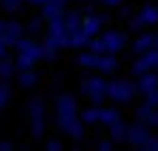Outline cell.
Masks as SVG:
<instances>
[{"mask_svg":"<svg viewBox=\"0 0 158 151\" xmlns=\"http://www.w3.org/2000/svg\"><path fill=\"white\" fill-rule=\"evenodd\" d=\"M56 124L73 141L83 138V121L77 117V100L73 94H62L56 100Z\"/></svg>","mask_w":158,"mask_h":151,"instance_id":"1","label":"cell"},{"mask_svg":"<svg viewBox=\"0 0 158 151\" xmlns=\"http://www.w3.org/2000/svg\"><path fill=\"white\" fill-rule=\"evenodd\" d=\"M107 87H109V83L105 81V77H101V75L85 77L81 81V94L96 106H101L105 102V98H109L107 96Z\"/></svg>","mask_w":158,"mask_h":151,"instance_id":"2","label":"cell"},{"mask_svg":"<svg viewBox=\"0 0 158 151\" xmlns=\"http://www.w3.org/2000/svg\"><path fill=\"white\" fill-rule=\"evenodd\" d=\"M135 89L137 87L132 85L128 79H115V81L109 83L107 96L115 102V104H128L132 100V96H135Z\"/></svg>","mask_w":158,"mask_h":151,"instance_id":"3","label":"cell"},{"mask_svg":"<svg viewBox=\"0 0 158 151\" xmlns=\"http://www.w3.org/2000/svg\"><path fill=\"white\" fill-rule=\"evenodd\" d=\"M69 38H71V34H69V30H66L64 17L49 22L45 45H52V47H56V49H64V47H69Z\"/></svg>","mask_w":158,"mask_h":151,"instance_id":"4","label":"cell"},{"mask_svg":"<svg viewBox=\"0 0 158 151\" xmlns=\"http://www.w3.org/2000/svg\"><path fill=\"white\" fill-rule=\"evenodd\" d=\"M150 141V130H148V124H132L128 126V134H126V143H131L132 147H139L143 149L145 143Z\"/></svg>","mask_w":158,"mask_h":151,"instance_id":"5","label":"cell"},{"mask_svg":"<svg viewBox=\"0 0 158 151\" xmlns=\"http://www.w3.org/2000/svg\"><path fill=\"white\" fill-rule=\"evenodd\" d=\"M101 38H103V43H105L107 47V53H118V51H122L126 47V34L124 32H120V30H107L101 34Z\"/></svg>","mask_w":158,"mask_h":151,"instance_id":"6","label":"cell"},{"mask_svg":"<svg viewBox=\"0 0 158 151\" xmlns=\"http://www.w3.org/2000/svg\"><path fill=\"white\" fill-rule=\"evenodd\" d=\"M156 66H158V51L148 49L145 53H141V58L132 64V73L139 77L143 73H148V70H152V68H156Z\"/></svg>","mask_w":158,"mask_h":151,"instance_id":"7","label":"cell"},{"mask_svg":"<svg viewBox=\"0 0 158 151\" xmlns=\"http://www.w3.org/2000/svg\"><path fill=\"white\" fill-rule=\"evenodd\" d=\"M24 30H26V26L22 24V22H17V19H9L6 26H4V32H2L4 43H6L9 47H15V43L24 36Z\"/></svg>","mask_w":158,"mask_h":151,"instance_id":"8","label":"cell"},{"mask_svg":"<svg viewBox=\"0 0 158 151\" xmlns=\"http://www.w3.org/2000/svg\"><path fill=\"white\" fill-rule=\"evenodd\" d=\"M107 19H109V15L103 13V15H96V13H88L85 17H83V32L88 34V36H96L98 32H101V28L105 24Z\"/></svg>","mask_w":158,"mask_h":151,"instance_id":"9","label":"cell"},{"mask_svg":"<svg viewBox=\"0 0 158 151\" xmlns=\"http://www.w3.org/2000/svg\"><path fill=\"white\" fill-rule=\"evenodd\" d=\"M64 4H66V0H49L47 4H43L41 9V15L45 17V22L49 24L53 19H60V17H64Z\"/></svg>","mask_w":158,"mask_h":151,"instance_id":"10","label":"cell"},{"mask_svg":"<svg viewBox=\"0 0 158 151\" xmlns=\"http://www.w3.org/2000/svg\"><path fill=\"white\" fill-rule=\"evenodd\" d=\"M15 49L22 51V53L32 55V58L39 62V60H43V49H45V47H43V45H39V43H36V41H32V38H24V36H22V38L15 43Z\"/></svg>","mask_w":158,"mask_h":151,"instance_id":"11","label":"cell"},{"mask_svg":"<svg viewBox=\"0 0 158 151\" xmlns=\"http://www.w3.org/2000/svg\"><path fill=\"white\" fill-rule=\"evenodd\" d=\"M101 75H111L118 70V60H115V53H103L101 60H98V68H96Z\"/></svg>","mask_w":158,"mask_h":151,"instance_id":"12","label":"cell"},{"mask_svg":"<svg viewBox=\"0 0 158 151\" xmlns=\"http://www.w3.org/2000/svg\"><path fill=\"white\" fill-rule=\"evenodd\" d=\"M158 87V77L156 75H150V73H143L139 75V81H137V89L143 92V94H150Z\"/></svg>","mask_w":158,"mask_h":151,"instance_id":"13","label":"cell"},{"mask_svg":"<svg viewBox=\"0 0 158 151\" xmlns=\"http://www.w3.org/2000/svg\"><path fill=\"white\" fill-rule=\"evenodd\" d=\"M15 73H17V64H15V60L9 58V55L0 58V79H2V81H9V79L15 77Z\"/></svg>","mask_w":158,"mask_h":151,"instance_id":"14","label":"cell"},{"mask_svg":"<svg viewBox=\"0 0 158 151\" xmlns=\"http://www.w3.org/2000/svg\"><path fill=\"white\" fill-rule=\"evenodd\" d=\"M17 83H19V87H24V89H32V87L39 83V75H36L32 68H28V70H17Z\"/></svg>","mask_w":158,"mask_h":151,"instance_id":"15","label":"cell"},{"mask_svg":"<svg viewBox=\"0 0 158 151\" xmlns=\"http://www.w3.org/2000/svg\"><path fill=\"white\" fill-rule=\"evenodd\" d=\"M126 134H128V124H124L122 119L109 126V136L113 143H126Z\"/></svg>","mask_w":158,"mask_h":151,"instance_id":"16","label":"cell"},{"mask_svg":"<svg viewBox=\"0 0 158 151\" xmlns=\"http://www.w3.org/2000/svg\"><path fill=\"white\" fill-rule=\"evenodd\" d=\"M64 24H66L69 34H73V32L81 30V26H83V17H81L79 11H66V13H64Z\"/></svg>","mask_w":158,"mask_h":151,"instance_id":"17","label":"cell"},{"mask_svg":"<svg viewBox=\"0 0 158 151\" xmlns=\"http://www.w3.org/2000/svg\"><path fill=\"white\" fill-rule=\"evenodd\" d=\"M98 60H101V55L94 53L92 49L81 51V53L77 55V64L83 66V68H98Z\"/></svg>","mask_w":158,"mask_h":151,"instance_id":"18","label":"cell"},{"mask_svg":"<svg viewBox=\"0 0 158 151\" xmlns=\"http://www.w3.org/2000/svg\"><path fill=\"white\" fill-rule=\"evenodd\" d=\"M137 117L141 121H145L148 126H158V113L152 111V104H148V102H145V106L137 109Z\"/></svg>","mask_w":158,"mask_h":151,"instance_id":"19","label":"cell"},{"mask_svg":"<svg viewBox=\"0 0 158 151\" xmlns=\"http://www.w3.org/2000/svg\"><path fill=\"white\" fill-rule=\"evenodd\" d=\"M120 119H122V115H120V111L115 106H101V124H105L109 128L115 121H120Z\"/></svg>","mask_w":158,"mask_h":151,"instance_id":"20","label":"cell"},{"mask_svg":"<svg viewBox=\"0 0 158 151\" xmlns=\"http://www.w3.org/2000/svg\"><path fill=\"white\" fill-rule=\"evenodd\" d=\"M28 113H30V119H36V117H45V102L43 98H30L28 100Z\"/></svg>","mask_w":158,"mask_h":151,"instance_id":"21","label":"cell"},{"mask_svg":"<svg viewBox=\"0 0 158 151\" xmlns=\"http://www.w3.org/2000/svg\"><path fill=\"white\" fill-rule=\"evenodd\" d=\"M152 45H154V36H152V34H141V36L132 43V51L141 55V53H145L148 49H152Z\"/></svg>","mask_w":158,"mask_h":151,"instance_id":"22","label":"cell"},{"mask_svg":"<svg viewBox=\"0 0 158 151\" xmlns=\"http://www.w3.org/2000/svg\"><path fill=\"white\" fill-rule=\"evenodd\" d=\"M90 38H92V36H88V34L83 32V28H81V30H77V32H73V34H71V38H69V47H73V49L88 47Z\"/></svg>","mask_w":158,"mask_h":151,"instance_id":"23","label":"cell"},{"mask_svg":"<svg viewBox=\"0 0 158 151\" xmlns=\"http://www.w3.org/2000/svg\"><path fill=\"white\" fill-rule=\"evenodd\" d=\"M81 121L83 124H98L101 121V106H88L83 113H81Z\"/></svg>","mask_w":158,"mask_h":151,"instance_id":"24","label":"cell"},{"mask_svg":"<svg viewBox=\"0 0 158 151\" xmlns=\"http://www.w3.org/2000/svg\"><path fill=\"white\" fill-rule=\"evenodd\" d=\"M34 58L32 55H28V53H22V51H17V58H15V64H17V70H28V68H32L34 66Z\"/></svg>","mask_w":158,"mask_h":151,"instance_id":"25","label":"cell"},{"mask_svg":"<svg viewBox=\"0 0 158 151\" xmlns=\"http://www.w3.org/2000/svg\"><path fill=\"white\" fill-rule=\"evenodd\" d=\"M139 17L145 24H156L158 22V9H154V6H143L141 13H139Z\"/></svg>","mask_w":158,"mask_h":151,"instance_id":"26","label":"cell"},{"mask_svg":"<svg viewBox=\"0 0 158 151\" xmlns=\"http://www.w3.org/2000/svg\"><path fill=\"white\" fill-rule=\"evenodd\" d=\"M30 128H32V136H34V138H41L43 132H45V117L30 119Z\"/></svg>","mask_w":158,"mask_h":151,"instance_id":"27","label":"cell"},{"mask_svg":"<svg viewBox=\"0 0 158 151\" xmlns=\"http://www.w3.org/2000/svg\"><path fill=\"white\" fill-rule=\"evenodd\" d=\"M88 49H92L94 53H98V55H103V53H107V47H105V43H103V38L98 36H92L90 38V43H88Z\"/></svg>","mask_w":158,"mask_h":151,"instance_id":"28","label":"cell"},{"mask_svg":"<svg viewBox=\"0 0 158 151\" xmlns=\"http://www.w3.org/2000/svg\"><path fill=\"white\" fill-rule=\"evenodd\" d=\"M43 15L41 17H32L30 22L26 24V32H30V34H36V32H41V28H43Z\"/></svg>","mask_w":158,"mask_h":151,"instance_id":"29","label":"cell"},{"mask_svg":"<svg viewBox=\"0 0 158 151\" xmlns=\"http://www.w3.org/2000/svg\"><path fill=\"white\" fill-rule=\"evenodd\" d=\"M24 4V0H0V6L4 9V11H9V13H15V11H19V6Z\"/></svg>","mask_w":158,"mask_h":151,"instance_id":"30","label":"cell"},{"mask_svg":"<svg viewBox=\"0 0 158 151\" xmlns=\"http://www.w3.org/2000/svg\"><path fill=\"white\" fill-rule=\"evenodd\" d=\"M9 98H11V87L6 85V81H2L0 83V109L9 102Z\"/></svg>","mask_w":158,"mask_h":151,"instance_id":"31","label":"cell"},{"mask_svg":"<svg viewBox=\"0 0 158 151\" xmlns=\"http://www.w3.org/2000/svg\"><path fill=\"white\" fill-rule=\"evenodd\" d=\"M45 49H43V60H47V62H56V58H58V53L60 49H56L52 45H43Z\"/></svg>","mask_w":158,"mask_h":151,"instance_id":"32","label":"cell"},{"mask_svg":"<svg viewBox=\"0 0 158 151\" xmlns=\"http://www.w3.org/2000/svg\"><path fill=\"white\" fill-rule=\"evenodd\" d=\"M96 149L98 151H111L113 149V141H111V138H109V141H98V143H96Z\"/></svg>","mask_w":158,"mask_h":151,"instance_id":"33","label":"cell"},{"mask_svg":"<svg viewBox=\"0 0 158 151\" xmlns=\"http://www.w3.org/2000/svg\"><path fill=\"white\" fill-rule=\"evenodd\" d=\"M45 149H47V151H62V143L56 141V138H52V141H47Z\"/></svg>","mask_w":158,"mask_h":151,"instance_id":"34","label":"cell"},{"mask_svg":"<svg viewBox=\"0 0 158 151\" xmlns=\"http://www.w3.org/2000/svg\"><path fill=\"white\" fill-rule=\"evenodd\" d=\"M145 102L152 104V106H156V104H158V92H156V89L150 92V94H145Z\"/></svg>","mask_w":158,"mask_h":151,"instance_id":"35","label":"cell"},{"mask_svg":"<svg viewBox=\"0 0 158 151\" xmlns=\"http://www.w3.org/2000/svg\"><path fill=\"white\" fill-rule=\"evenodd\" d=\"M143 149H148V151H158V138H152L150 136V141L145 143V147Z\"/></svg>","mask_w":158,"mask_h":151,"instance_id":"36","label":"cell"},{"mask_svg":"<svg viewBox=\"0 0 158 151\" xmlns=\"http://www.w3.org/2000/svg\"><path fill=\"white\" fill-rule=\"evenodd\" d=\"M96 2H103L107 6H120L122 4V0H96Z\"/></svg>","mask_w":158,"mask_h":151,"instance_id":"37","label":"cell"},{"mask_svg":"<svg viewBox=\"0 0 158 151\" xmlns=\"http://www.w3.org/2000/svg\"><path fill=\"white\" fill-rule=\"evenodd\" d=\"M6 47H9V45H6V43H4V38L0 36V58H4V55H6Z\"/></svg>","mask_w":158,"mask_h":151,"instance_id":"38","label":"cell"},{"mask_svg":"<svg viewBox=\"0 0 158 151\" xmlns=\"http://www.w3.org/2000/svg\"><path fill=\"white\" fill-rule=\"evenodd\" d=\"M145 24L141 17H137V19H132V30H141V26Z\"/></svg>","mask_w":158,"mask_h":151,"instance_id":"39","label":"cell"},{"mask_svg":"<svg viewBox=\"0 0 158 151\" xmlns=\"http://www.w3.org/2000/svg\"><path fill=\"white\" fill-rule=\"evenodd\" d=\"M28 4H32V6H43V4H47L49 0H26Z\"/></svg>","mask_w":158,"mask_h":151,"instance_id":"40","label":"cell"},{"mask_svg":"<svg viewBox=\"0 0 158 151\" xmlns=\"http://www.w3.org/2000/svg\"><path fill=\"white\" fill-rule=\"evenodd\" d=\"M13 149V145H11V143H6V141H2V143H0V151H11Z\"/></svg>","mask_w":158,"mask_h":151,"instance_id":"41","label":"cell"},{"mask_svg":"<svg viewBox=\"0 0 158 151\" xmlns=\"http://www.w3.org/2000/svg\"><path fill=\"white\" fill-rule=\"evenodd\" d=\"M4 26H6V22H4V19H0V36H2V32H4Z\"/></svg>","mask_w":158,"mask_h":151,"instance_id":"42","label":"cell"}]
</instances>
